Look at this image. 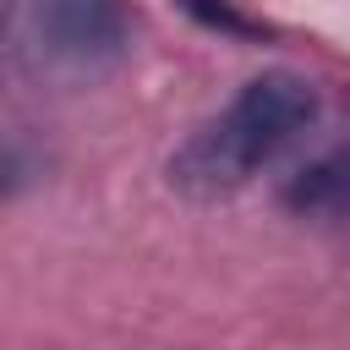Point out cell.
<instances>
[{"label":"cell","instance_id":"4","mask_svg":"<svg viewBox=\"0 0 350 350\" xmlns=\"http://www.w3.org/2000/svg\"><path fill=\"white\" fill-rule=\"evenodd\" d=\"M197 27H208V33H224V38H262L268 27L241 5V0H175Z\"/></svg>","mask_w":350,"mask_h":350},{"label":"cell","instance_id":"5","mask_svg":"<svg viewBox=\"0 0 350 350\" xmlns=\"http://www.w3.org/2000/svg\"><path fill=\"white\" fill-rule=\"evenodd\" d=\"M0 27H5V0H0Z\"/></svg>","mask_w":350,"mask_h":350},{"label":"cell","instance_id":"3","mask_svg":"<svg viewBox=\"0 0 350 350\" xmlns=\"http://www.w3.org/2000/svg\"><path fill=\"white\" fill-rule=\"evenodd\" d=\"M284 208L312 224H350V148H328L306 159L284 180Z\"/></svg>","mask_w":350,"mask_h":350},{"label":"cell","instance_id":"2","mask_svg":"<svg viewBox=\"0 0 350 350\" xmlns=\"http://www.w3.org/2000/svg\"><path fill=\"white\" fill-rule=\"evenodd\" d=\"M38 49L77 77L120 66V55L131 49L126 0H38Z\"/></svg>","mask_w":350,"mask_h":350},{"label":"cell","instance_id":"1","mask_svg":"<svg viewBox=\"0 0 350 350\" xmlns=\"http://www.w3.org/2000/svg\"><path fill=\"white\" fill-rule=\"evenodd\" d=\"M317 120V88L295 71H262L235 88V98L202 120L175 153H170V186L219 202L246 191L262 170H273Z\"/></svg>","mask_w":350,"mask_h":350}]
</instances>
